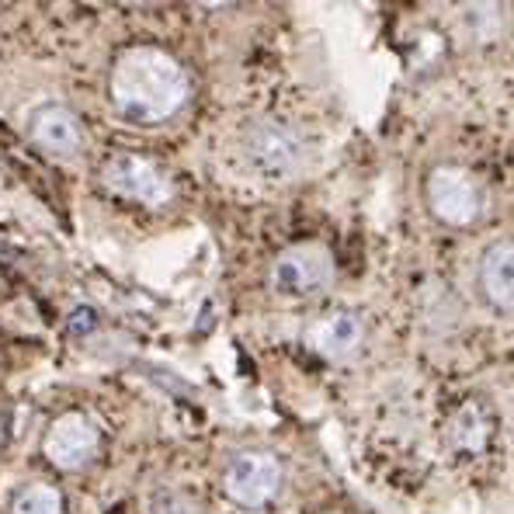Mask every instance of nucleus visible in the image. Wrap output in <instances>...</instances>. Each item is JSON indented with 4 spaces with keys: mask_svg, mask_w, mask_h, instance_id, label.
<instances>
[{
    "mask_svg": "<svg viewBox=\"0 0 514 514\" xmlns=\"http://www.w3.org/2000/svg\"><path fill=\"white\" fill-rule=\"evenodd\" d=\"M334 282V261L317 244H299L289 247L271 261L268 285L275 296L282 299H310L330 289Z\"/></svg>",
    "mask_w": 514,
    "mask_h": 514,
    "instance_id": "nucleus-6",
    "label": "nucleus"
},
{
    "mask_svg": "<svg viewBox=\"0 0 514 514\" xmlns=\"http://www.w3.org/2000/svg\"><path fill=\"white\" fill-rule=\"evenodd\" d=\"M153 514H205V508L198 497L188 494V490L164 487L153 494Z\"/></svg>",
    "mask_w": 514,
    "mask_h": 514,
    "instance_id": "nucleus-12",
    "label": "nucleus"
},
{
    "mask_svg": "<svg viewBox=\"0 0 514 514\" xmlns=\"http://www.w3.org/2000/svg\"><path fill=\"white\" fill-rule=\"evenodd\" d=\"M11 514H63V497L56 487L35 483V487H25L14 497Z\"/></svg>",
    "mask_w": 514,
    "mask_h": 514,
    "instance_id": "nucleus-11",
    "label": "nucleus"
},
{
    "mask_svg": "<svg viewBox=\"0 0 514 514\" xmlns=\"http://www.w3.org/2000/svg\"><path fill=\"white\" fill-rule=\"evenodd\" d=\"M306 341L317 355L330 358V362H344L351 358L365 341V320L362 313L348 310V306H337V310L323 313V317L306 330Z\"/></svg>",
    "mask_w": 514,
    "mask_h": 514,
    "instance_id": "nucleus-9",
    "label": "nucleus"
},
{
    "mask_svg": "<svg viewBox=\"0 0 514 514\" xmlns=\"http://www.w3.org/2000/svg\"><path fill=\"white\" fill-rule=\"evenodd\" d=\"M480 292L497 313L514 310V244L508 237L490 244L480 257Z\"/></svg>",
    "mask_w": 514,
    "mask_h": 514,
    "instance_id": "nucleus-10",
    "label": "nucleus"
},
{
    "mask_svg": "<svg viewBox=\"0 0 514 514\" xmlns=\"http://www.w3.org/2000/svg\"><path fill=\"white\" fill-rule=\"evenodd\" d=\"M4 442H7V417L0 414V449H4Z\"/></svg>",
    "mask_w": 514,
    "mask_h": 514,
    "instance_id": "nucleus-15",
    "label": "nucleus"
},
{
    "mask_svg": "<svg viewBox=\"0 0 514 514\" xmlns=\"http://www.w3.org/2000/svg\"><path fill=\"white\" fill-rule=\"evenodd\" d=\"M455 431H459L455 438L462 442V449H469V452H480L483 442H487V421H483L476 407H466L459 417H455Z\"/></svg>",
    "mask_w": 514,
    "mask_h": 514,
    "instance_id": "nucleus-13",
    "label": "nucleus"
},
{
    "mask_svg": "<svg viewBox=\"0 0 514 514\" xmlns=\"http://www.w3.org/2000/svg\"><path fill=\"white\" fill-rule=\"evenodd\" d=\"M282 480H285V473H282L278 455L261 452V449L237 452L223 469L226 497L247 511L268 508V504L278 497V490H282Z\"/></svg>",
    "mask_w": 514,
    "mask_h": 514,
    "instance_id": "nucleus-3",
    "label": "nucleus"
},
{
    "mask_svg": "<svg viewBox=\"0 0 514 514\" xmlns=\"http://www.w3.org/2000/svg\"><path fill=\"white\" fill-rule=\"evenodd\" d=\"M244 160L264 181H289L306 164V136L282 119H261L244 129Z\"/></svg>",
    "mask_w": 514,
    "mask_h": 514,
    "instance_id": "nucleus-2",
    "label": "nucleus"
},
{
    "mask_svg": "<svg viewBox=\"0 0 514 514\" xmlns=\"http://www.w3.org/2000/svg\"><path fill=\"white\" fill-rule=\"evenodd\" d=\"M98 327H101V317L94 306H77V310L70 313V320H66V330H70L73 337H87Z\"/></svg>",
    "mask_w": 514,
    "mask_h": 514,
    "instance_id": "nucleus-14",
    "label": "nucleus"
},
{
    "mask_svg": "<svg viewBox=\"0 0 514 514\" xmlns=\"http://www.w3.org/2000/svg\"><path fill=\"white\" fill-rule=\"evenodd\" d=\"M192 98L188 70L167 49L132 46L115 56L108 73V101L129 126H160Z\"/></svg>",
    "mask_w": 514,
    "mask_h": 514,
    "instance_id": "nucleus-1",
    "label": "nucleus"
},
{
    "mask_svg": "<svg viewBox=\"0 0 514 514\" xmlns=\"http://www.w3.org/2000/svg\"><path fill=\"white\" fill-rule=\"evenodd\" d=\"M428 209L445 226H473L483 219L487 192L462 167H435L428 174Z\"/></svg>",
    "mask_w": 514,
    "mask_h": 514,
    "instance_id": "nucleus-4",
    "label": "nucleus"
},
{
    "mask_svg": "<svg viewBox=\"0 0 514 514\" xmlns=\"http://www.w3.org/2000/svg\"><path fill=\"white\" fill-rule=\"evenodd\" d=\"M25 129H28V139H32L35 146H42L46 153H53V157L70 160L84 150V126H80V119L70 108L56 105V101H46V105L32 108Z\"/></svg>",
    "mask_w": 514,
    "mask_h": 514,
    "instance_id": "nucleus-8",
    "label": "nucleus"
},
{
    "mask_svg": "<svg viewBox=\"0 0 514 514\" xmlns=\"http://www.w3.org/2000/svg\"><path fill=\"white\" fill-rule=\"evenodd\" d=\"M101 185L112 195L129 198L136 205H146V209H160L174 198V185L164 171H160L153 160L139 157V153H112L101 167Z\"/></svg>",
    "mask_w": 514,
    "mask_h": 514,
    "instance_id": "nucleus-5",
    "label": "nucleus"
},
{
    "mask_svg": "<svg viewBox=\"0 0 514 514\" xmlns=\"http://www.w3.org/2000/svg\"><path fill=\"white\" fill-rule=\"evenodd\" d=\"M98 445H101V431L91 417L87 414H63V417H56L53 428L46 431V445H42V452H46V459L53 462L56 469H63V473H77V469H84L87 462L94 459Z\"/></svg>",
    "mask_w": 514,
    "mask_h": 514,
    "instance_id": "nucleus-7",
    "label": "nucleus"
}]
</instances>
